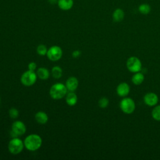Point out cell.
<instances>
[{"label":"cell","mask_w":160,"mask_h":160,"mask_svg":"<svg viewBox=\"0 0 160 160\" xmlns=\"http://www.w3.org/2000/svg\"><path fill=\"white\" fill-rule=\"evenodd\" d=\"M81 51L79 50H75L72 52V56L74 58H77L80 56L81 55Z\"/></svg>","instance_id":"obj_25"},{"label":"cell","mask_w":160,"mask_h":160,"mask_svg":"<svg viewBox=\"0 0 160 160\" xmlns=\"http://www.w3.org/2000/svg\"><path fill=\"white\" fill-rule=\"evenodd\" d=\"M36 52L39 56H45L47 54L48 49L44 44H39L36 49Z\"/></svg>","instance_id":"obj_22"},{"label":"cell","mask_w":160,"mask_h":160,"mask_svg":"<svg viewBox=\"0 0 160 160\" xmlns=\"http://www.w3.org/2000/svg\"><path fill=\"white\" fill-rule=\"evenodd\" d=\"M51 74L53 78L55 79H59L62 75V69L58 66H54L51 69Z\"/></svg>","instance_id":"obj_18"},{"label":"cell","mask_w":160,"mask_h":160,"mask_svg":"<svg viewBox=\"0 0 160 160\" xmlns=\"http://www.w3.org/2000/svg\"><path fill=\"white\" fill-rule=\"evenodd\" d=\"M121 110L126 114H132L136 109V104L134 101L129 97H124L119 102Z\"/></svg>","instance_id":"obj_3"},{"label":"cell","mask_w":160,"mask_h":160,"mask_svg":"<svg viewBox=\"0 0 160 160\" xmlns=\"http://www.w3.org/2000/svg\"><path fill=\"white\" fill-rule=\"evenodd\" d=\"M9 115L11 118L16 119L19 116V111L15 108H11L9 110Z\"/></svg>","instance_id":"obj_23"},{"label":"cell","mask_w":160,"mask_h":160,"mask_svg":"<svg viewBox=\"0 0 160 160\" xmlns=\"http://www.w3.org/2000/svg\"><path fill=\"white\" fill-rule=\"evenodd\" d=\"M65 85L69 91H74L78 88L79 85L78 79L74 76L69 77L66 80Z\"/></svg>","instance_id":"obj_11"},{"label":"cell","mask_w":160,"mask_h":160,"mask_svg":"<svg viewBox=\"0 0 160 160\" xmlns=\"http://www.w3.org/2000/svg\"><path fill=\"white\" fill-rule=\"evenodd\" d=\"M109 104V99L106 97H102L98 101V106L101 108H106Z\"/></svg>","instance_id":"obj_21"},{"label":"cell","mask_w":160,"mask_h":160,"mask_svg":"<svg viewBox=\"0 0 160 160\" xmlns=\"http://www.w3.org/2000/svg\"><path fill=\"white\" fill-rule=\"evenodd\" d=\"M152 118L157 121H160V104L154 106L151 111Z\"/></svg>","instance_id":"obj_19"},{"label":"cell","mask_w":160,"mask_h":160,"mask_svg":"<svg viewBox=\"0 0 160 160\" xmlns=\"http://www.w3.org/2000/svg\"><path fill=\"white\" fill-rule=\"evenodd\" d=\"M42 143L41 137L36 134L28 135L24 140V147L30 151H35L39 149Z\"/></svg>","instance_id":"obj_1"},{"label":"cell","mask_w":160,"mask_h":160,"mask_svg":"<svg viewBox=\"0 0 160 160\" xmlns=\"http://www.w3.org/2000/svg\"><path fill=\"white\" fill-rule=\"evenodd\" d=\"M130 92V86L126 82L119 83L116 88L117 94L122 98L126 97Z\"/></svg>","instance_id":"obj_10"},{"label":"cell","mask_w":160,"mask_h":160,"mask_svg":"<svg viewBox=\"0 0 160 160\" xmlns=\"http://www.w3.org/2000/svg\"><path fill=\"white\" fill-rule=\"evenodd\" d=\"M24 147V141L18 137L12 138L9 142L8 148L9 151L12 154H18L22 152Z\"/></svg>","instance_id":"obj_4"},{"label":"cell","mask_w":160,"mask_h":160,"mask_svg":"<svg viewBox=\"0 0 160 160\" xmlns=\"http://www.w3.org/2000/svg\"><path fill=\"white\" fill-rule=\"evenodd\" d=\"M112 20L114 22H121L124 18V12L121 8L116 9L112 13Z\"/></svg>","instance_id":"obj_13"},{"label":"cell","mask_w":160,"mask_h":160,"mask_svg":"<svg viewBox=\"0 0 160 160\" xmlns=\"http://www.w3.org/2000/svg\"><path fill=\"white\" fill-rule=\"evenodd\" d=\"M144 79H145V77L144 74L141 71H139V72L134 73V74L131 78V81L134 85L139 86L144 82Z\"/></svg>","instance_id":"obj_14"},{"label":"cell","mask_w":160,"mask_h":160,"mask_svg":"<svg viewBox=\"0 0 160 160\" xmlns=\"http://www.w3.org/2000/svg\"><path fill=\"white\" fill-rule=\"evenodd\" d=\"M36 74H37V76L39 79H41L42 80H46L49 78L50 73L47 68L41 67V68H39L38 69Z\"/></svg>","instance_id":"obj_17"},{"label":"cell","mask_w":160,"mask_h":160,"mask_svg":"<svg viewBox=\"0 0 160 160\" xmlns=\"http://www.w3.org/2000/svg\"><path fill=\"white\" fill-rule=\"evenodd\" d=\"M151 9V6L148 4H146V3L141 4L138 7V10H139V12L144 15L148 14L150 12Z\"/></svg>","instance_id":"obj_20"},{"label":"cell","mask_w":160,"mask_h":160,"mask_svg":"<svg viewBox=\"0 0 160 160\" xmlns=\"http://www.w3.org/2000/svg\"><path fill=\"white\" fill-rule=\"evenodd\" d=\"M26 131V127L24 123L21 121H15L11 126L10 134L12 138H17L23 135Z\"/></svg>","instance_id":"obj_6"},{"label":"cell","mask_w":160,"mask_h":160,"mask_svg":"<svg viewBox=\"0 0 160 160\" xmlns=\"http://www.w3.org/2000/svg\"><path fill=\"white\" fill-rule=\"evenodd\" d=\"M66 102L69 106H73L76 104L78 102V96L74 91H70L69 93L66 94Z\"/></svg>","instance_id":"obj_15"},{"label":"cell","mask_w":160,"mask_h":160,"mask_svg":"<svg viewBox=\"0 0 160 160\" xmlns=\"http://www.w3.org/2000/svg\"><path fill=\"white\" fill-rule=\"evenodd\" d=\"M58 6L59 8L62 11H68L70 10L73 5V0H58Z\"/></svg>","instance_id":"obj_12"},{"label":"cell","mask_w":160,"mask_h":160,"mask_svg":"<svg viewBox=\"0 0 160 160\" xmlns=\"http://www.w3.org/2000/svg\"><path fill=\"white\" fill-rule=\"evenodd\" d=\"M0 101H1V99H0Z\"/></svg>","instance_id":"obj_27"},{"label":"cell","mask_w":160,"mask_h":160,"mask_svg":"<svg viewBox=\"0 0 160 160\" xmlns=\"http://www.w3.org/2000/svg\"><path fill=\"white\" fill-rule=\"evenodd\" d=\"M143 101L148 106L154 107L157 105L159 101V98L156 93L149 92L144 94L143 97Z\"/></svg>","instance_id":"obj_9"},{"label":"cell","mask_w":160,"mask_h":160,"mask_svg":"<svg viewBox=\"0 0 160 160\" xmlns=\"http://www.w3.org/2000/svg\"><path fill=\"white\" fill-rule=\"evenodd\" d=\"M37 68V64L34 62H31L28 64V69L31 71H34Z\"/></svg>","instance_id":"obj_24"},{"label":"cell","mask_w":160,"mask_h":160,"mask_svg":"<svg viewBox=\"0 0 160 160\" xmlns=\"http://www.w3.org/2000/svg\"><path fill=\"white\" fill-rule=\"evenodd\" d=\"M37 74L34 71H26L21 76V82L25 86H32L37 80Z\"/></svg>","instance_id":"obj_7"},{"label":"cell","mask_w":160,"mask_h":160,"mask_svg":"<svg viewBox=\"0 0 160 160\" xmlns=\"http://www.w3.org/2000/svg\"><path fill=\"white\" fill-rule=\"evenodd\" d=\"M68 89L65 84L57 82L53 84L49 89L50 96L54 99H60L67 94Z\"/></svg>","instance_id":"obj_2"},{"label":"cell","mask_w":160,"mask_h":160,"mask_svg":"<svg viewBox=\"0 0 160 160\" xmlns=\"http://www.w3.org/2000/svg\"><path fill=\"white\" fill-rule=\"evenodd\" d=\"M46 56L50 61H57L61 58L62 50L61 48L58 46H52L48 49Z\"/></svg>","instance_id":"obj_8"},{"label":"cell","mask_w":160,"mask_h":160,"mask_svg":"<svg viewBox=\"0 0 160 160\" xmlns=\"http://www.w3.org/2000/svg\"><path fill=\"white\" fill-rule=\"evenodd\" d=\"M48 2L51 5H54L58 4V0H48Z\"/></svg>","instance_id":"obj_26"},{"label":"cell","mask_w":160,"mask_h":160,"mask_svg":"<svg viewBox=\"0 0 160 160\" xmlns=\"http://www.w3.org/2000/svg\"><path fill=\"white\" fill-rule=\"evenodd\" d=\"M126 68L131 72L135 73L142 69V62L136 56H131L126 61Z\"/></svg>","instance_id":"obj_5"},{"label":"cell","mask_w":160,"mask_h":160,"mask_svg":"<svg viewBox=\"0 0 160 160\" xmlns=\"http://www.w3.org/2000/svg\"><path fill=\"white\" fill-rule=\"evenodd\" d=\"M35 119L38 123L44 124L48 121V116L43 111H39L35 114Z\"/></svg>","instance_id":"obj_16"}]
</instances>
